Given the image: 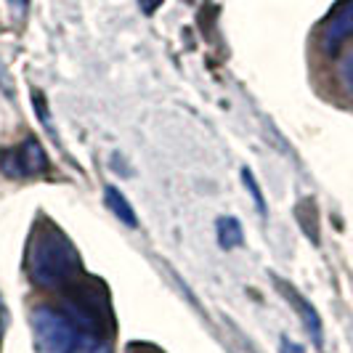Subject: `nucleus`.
I'll list each match as a JSON object with an SVG mask.
<instances>
[{"label": "nucleus", "instance_id": "f257e3e1", "mask_svg": "<svg viewBox=\"0 0 353 353\" xmlns=\"http://www.w3.org/2000/svg\"><path fill=\"white\" fill-rule=\"evenodd\" d=\"M27 274L43 290H67L80 279L83 258L64 231L43 221L30 236Z\"/></svg>", "mask_w": 353, "mask_h": 353}, {"label": "nucleus", "instance_id": "f03ea898", "mask_svg": "<svg viewBox=\"0 0 353 353\" xmlns=\"http://www.w3.org/2000/svg\"><path fill=\"white\" fill-rule=\"evenodd\" d=\"M32 340L37 353H74L80 345L83 330L72 321V316L61 308L37 305L30 316Z\"/></svg>", "mask_w": 353, "mask_h": 353}, {"label": "nucleus", "instance_id": "7ed1b4c3", "mask_svg": "<svg viewBox=\"0 0 353 353\" xmlns=\"http://www.w3.org/2000/svg\"><path fill=\"white\" fill-rule=\"evenodd\" d=\"M0 170L8 178H35L48 170V154L37 139H24L17 146L0 149Z\"/></svg>", "mask_w": 353, "mask_h": 353}, {"label": "nucleus", "instance_id": "20e7f679", "mask_svg": "<svg viewBox=\"0 0 353 353\" xmlns=\"http://www.w3.org/2000/svg\"><path fill=\"white\" fill-rule=\"evenodd\" d=\"M276 284L282 287V295L287 298V301L295 305V311H298V316L303 319V327L308 330V335H311V340L316 343L319 348H321V343H324V335H321V319H319L316 308L311 305V303L303 298L301 292L295 290V287H290L287 282H282V279H276Z\"/></svg>", "mask_w": 353, "mask_h": 353}, {"label": "nucleus", "instance_id": "39448f33", "mask_svg": "<svg viewBox=\"0 0 353 353\" xmlns=\"http://www.w3.org/2000/svg\"><path fill=\"white\" fill-rule=\"evenodd\" d=\"M351 35H353V0H345L335 14H332V19L327 21V27H324V46L332 51V48H337L345 37Z\"/></svg>", "mask_w": 353, "mask_h": 353}, {"label": "nucleus", "instance_id": "423d86ee", "mask_svg": "<svg viewBox=\"0 0 353 353\" xmlns=\"http://www.w3.org/2000/svg\"><path fill=\"white\" fill-rule=\"evenodd\" d=\"M104 199H106V208L114 212V215L123 221L125 226H130V229H139V215L133 212V208H130V202L125 199V194H120L114 186H106V189H104Z\"/></svg>", "mask_w": 353, "mask_h": 353}, {"label": "nucleus", "instance_id": "0eeeda50", "mask_svg": "<svg viewBox=\"0 0 353 353\" xmlns=\"http://www.w3.org/2000/svg\"><path fill=\"white\" fill-rule=\"evenodd\" d=\"M218 242H221V248L226 250L239 248L245 242V234H242V226H239L236 218H229V215L218 218Z\"/></svg>", "mask_w": 353, "mask_h": 353}, {"label": "nucleus", "instance_id": "6e6552de", "mask_svg": "<svg viewBox=\"0 0 353 353\" xmlns=\"http://www.w3.org/2000/svg\"><path fill=\"white\" fill-rule=\"evenodd\" d=\"M242 181H245V186H248L250 194L255 196V205H258V210H261L265 215V199H263V194H261V186H258V181H255V176L250 173L248 168L242 170Z\"/></svg>", "mask_w": 353, "mask_h": 353}, {"label": "nucleus", "instance_id": "1a4fd4ad", "mask_svg": "<svg viewBox=\"0 0 353 353\" xmlns=\"http://www.w3.org/2000/svg\"><path fill=\"white\" fill-rule=\"evenodd\" d=\"M343 80H345L348 88L353 90V53H348V56L343 59Z\"/></svg>", "mask_w": 353, "mask_h": 353}, {"label": "nucleus", "instance_id": "9d476101", "mask_svg": "<svg viewBox=\"0 0 353 353\" xmlns=\"http://www.w3.org/2000/svg\"><path fill=\"white\" fill-rule=\"evenodd\" d=\"M128 353H162V351H157L154 345H146V343H130Z\"/></svg>", "mask_w": 353, "mask_h": 353}, {"label": "nucleus", "instance_id": "9b49d317", "mask_svg": "<svg viewBox=\"0 0 353 353\" xmlns=\"http://www.w3.org/2000/svg\"><path fill=\"white\" fill-rule=\"evenodd\" d=\"M282 353H303V348L298 343H292L290 337H282Z\"/></svg>", "mask_w": 353, "mask_h": 353}, {"label": "nucleus", "instance_id": "f8f14e48", "mask_svg": "<svg viewBox=\"0 0 353 353\" xmlns=\"http://www.w3.org/2000/svg\"><path fill=\"white\" fill-rule=\"evenodd\" d=\"M6 324H8V314H6V305L0 298V343H3V332H6Z\"/></svg>", "mask_w": 353, "mask_h": 353}]
</instances>
